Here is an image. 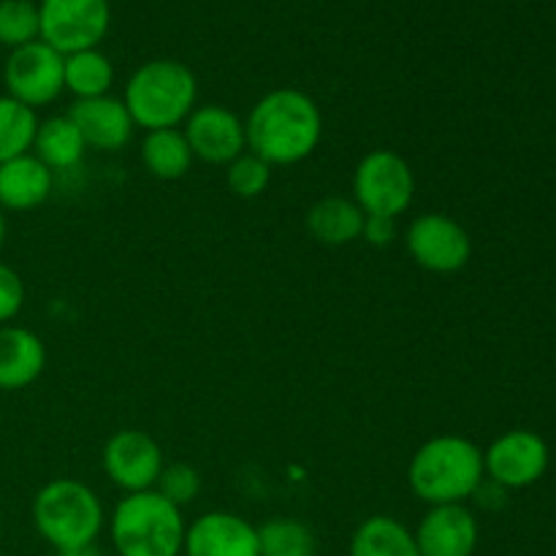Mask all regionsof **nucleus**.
<instances>
[{"instance_id": "obj_17", "label": "nucleus", "mask_w": 556, "mask_h": 556, "mask_svg": "<svg viewBox=\"0 0 556 556\" xmlns=\"http://www.w3.org/2000/svg\"><path fill=\"white\" fill-rule=\"evenodd\" d=\"M54 190L49 172L33 152L0 163V206L3 212H30L47 204Z\"/></svg>"}, {"instance_id": "obj_27", "label": "nucleus", "mask_w": 556, "mask_h": 556, "mask_svg": "<svg viewBox=\"0 0 556 556\" xmlns=\"http://www.w3.org/2000/svg\"><path fill=\"white\" fill-rule=\"evenodd\" d=\"M155 492L163 494L172 505L185 508V505L195 503L201 494V472L195 467L185 465V462H174V465L163 467L161 478L155 483Z\"/></svg>"}, {"instance_id": "obj_23", "label": "nucleus", "mask_w": 556, "mask_h": 556, "mask_svg": "<svg viewBox=\"0 0 556 556\" xmlns=\"http://www.w3.org/2000/svg\"><path fill=\"white\" fill-rule=\"evenodd\" d=\"M36 109L25 106L16 98L0 96V163L33 152L38 130Z\"/></svg>"}, {"instance_id": "obj_12", "label": "nucleus", "mask_w": 556, "mask_h": 556, "mask_svg": "<svg viewBox=\"0 0 556 556\" xmlns=\"http://www.w3.org/2000/svg\"><path fill=\"white\" fill-rule=\"evenodd\" d=\"M182 134L193 157L210 163V166H228L242 152H248L244 119L223 103L195 106L185 119Z\"/></svg>"}, {"instance_id": "obj_31", "label": "nucleus", "mask_w": 556, "mask_h": 556, "mask_svg": "<svg viewBox=\"0 0 556 556\" xmlns=\"http://www.w3.org/2000/svg\"><path fill=\"white\" fill-rule=\"evenodd\" d=\"M58 556H103L98 552L96 543H90V546H79V548H65V552H58Z\"/></svg>"}, {"instance_id": "obj_6", "label": "nucleus", "mask_w": 556, "mask_h": 556, "mask_svg": "<svg viewBox=\"0 0 556 556\" xmlns=\"http://www.w3.org/2000/svg\"><path fill=\"white\" fill-rule=\"evenodd\" d=\"M416 199V174L410 163L394 150H372L356 163L353 201L364 215H405Z\"/></svg>"}, {"instance_id": "obj_16", "label": "nucleus", "mask_w": 556, "mask_h": 556, "mask_svg": "<svg viewBox=\"0 0 556 556\" xmlns=\"http://www.w3.org/2000/svg\"><path fill=\"white\" fill-rule=\"evenodd\" d=\"M47 369V345L25 326H0V391H22Z\"/></svg>"}, {"instance_id": "obj_18", "label": "nucleus", "mask_w": 556, "mask_h": 556, "mask_svg": "<svg viewBox=\"0 0 556 556\" xmlns=\"http://www.w3.org/2000/svg\"><path fill=\"white\" fill-rule=\"evenodd\" d=\"M362 206L345 195H326L315 201L307 212V231L315 242L329 244V248H342L362 239L364 228Z\"/></svg>"}, {"instance_id": "obj_13", "label": "nucleus", "mask_w": 556, "mask_h": 556, "mask_svg": "<svg viewBox=\"0 0 556 556\" xmlns=\"http://www.w3.org/2000/svg\"><path fill=\"white\" fill-rule=\"evenodd\" d=\"M185 556H261L258 527L228 510H210L185 530Z\"/></svg>"}, {"instance_id": "obj_2", "label": "nucleus", "mask_w": 556, "mask_h": 556, "mask_svg": "<svg viewBox=\"0 0 556 556\" xmlns=\"http://www.w3.org/2000/svg\"><path fill=\"white\" fill-rule=\"evenodd\" d=\"M483 472V451L462 434H440L418 445L407 465V486L421 503L465 505L478 492Z\"/></svg>"}, {"instance_id": "obj_24", "label": "nucleus", "mask_w": 556, "mask_h": 556, "mask_svg": "<svg viewBox=\"0 0 556 556\" xmlns=\"http://www.w3.org/2000/svg\"><path fill=\"white\" fill-rule=\"evenodd\" d=\"M261 556H318L315 532L299 519H269L258 527Z\"/></svg>"}, {"instance_id": "obj_8", "label": "nucleus", "mask_w": 556, "mask_h": 556, "mask_svg": "<svg viewBox=\"0 0 556 556\" xmlns=\"http://www.w3.org/2000/svg\"><path fill=\"white\" fill-rule=\"evenodd\" d=\"M405 248L421 269L456 275L472 258V239L459 220L445 212H427L407 226Z\"/></svg>"}, {"instance_id": "obj_30", "label": "nucleus", "mask_w": 556, "mask_h": 556, "mask_svg": "<svg viewBox=\"0 0 556 556\" xmlns=\"http://www.w3.org/2000/svg\"><path fill=\"white\" fill-rule=\"evenodd\" d=\"M505 494H508V489L497 486V483H494V481L483 478V483H481V486H478V492L472 494V500H476V503L481 505V508L497 510V508H503L505 500H508V497H505Z\"/></svg>"}, {"instance_id": "obj_20", "label": "nucleus", "mask_w": 556, "mask_h": 556, "mask_svg": "<svg viewBox=\"0 0 556 556\" xmlns=\"http://www.w3.org/2000/svg\"><path fill=\"white\" fill-rule=\"evenodd\" d=\"M139 157L147 172L155 179H163V182L182 179L195 161L182 128L147 130L139 147Z\"/></svg>"}, {"instance_id": "obj_14", "label": "nucleus", "mask_w": 556, "mask_h": 556, "mask_svg": "<svg viewBox=\"0 0 556 556\" xmlns=\"http://www.w3.org/2000/svg\"><path fill=\"white\" fill-rule=\"evenodd\" d=\"M65 114L79 128L87 150L119 152L130 144L136 134L128 106L123 103V98H114L112 92L101 98H87V101H74Z\"/></svg>"}, {"instance_id": "obj_10", "label": "nucleus", "mask_w": 556, "mask_h": 556, "mask_svg": "<svg viewBox=\"0 0 556 556\" xmlns=\"http://www.w3.org/2000/svg\"><path fill=\"white\" fill-rule=\"evenodd\" d=\"M103 472L109 481L123 494L150 492L155 489L163 467V451L147 432L139 429H123L106 440L101 454Z\"/></svg>"}, {"instance_id": "obj_21", "label": "nucleus", "mask_w": 556, "mask_h": 556, "mask_svg": "<svg viewBox=\"0 0 556 556\" xmlns=\"http://www.w3.org/2000/svg\"><path fill=\"white\" fill-rule=\"evenodd\" d=\"M351 556H421L413 530L394 516H369L351 538Z\"/></svg>"}, {"instance_id": "obj_1", "label": "nucleus", "mask_w": 556, "mask_h": 556, "mask_svg": "<svg viewBox=\"0 0 556 556\" xmlns=\"http://www.w3.org/2000/svg\"><path fill=\"white\" fill-rule=\"evenodd\" d=\"M248 152L275 166H296L315 155L324 139V114L313 96L280 87L255 101L244 117Z\"/></svg>"}, {"instance_id": "obj_29", "label": "nucleus", "mask_w": 556, "mask_h": 556, "mask_svg": "<svg viewBox=\"0 0 556 556\" xmlns=\"http://www.w3.org/2000/svg\"><path fill=\"white\" fill-rule=\"evenodd\" d=\"M400 237V226H396V217H383V215H367L364 217L362 239L372 248H389Z\"/></svg>"}, {"instance_id": "obj_9", "label": "nucleus", "mask_w": 556, "mask_h": 556, "mask_svg": "<svg viewBox=\"0 0 556 556\" xmlns=\"http://www.w3.org/2000/svg\"><path fill=\"white\" fill-rule=\"evenodd\" d=\"M63 63V54L54 52L41 38L20 49H11L3 65L5 96L16 98L36 112L41 106H49L65 92Z\"/></svg>"}, {"instance_id": "obj_4", "label": "nucleus", "mask_w": 556, "mask_h": 556, "mask_svg": "<svg viewBox=\"0 0 556 556\" xmlns=\"http://www.w3.org/2000/svg\"><path fill=\"white\" fill-rule=\"evenodd\" d=\"M185 530L182 508L155 489L125 494L109 516V535L119 556H179Z\"/></svg>"}, {"instance_id": "obj_28", "label": "nucleus", "mask_w": 556, "mask_h": 556, "mask_svg": "<svg viewBox=\"0 0 556 556\" xmlns=\"http://www.w3.org/2000/svg\"><path fill=\"white\" fill-rule=\"evenodd\" d=\"M25 307V282L0 261V326H9Z\"/></svg>"}, {"instance_id": "obj_33", "label": "nucleus", "mask_w": 556, "mask_h": 556, "mask_svg": "<svg viewBox=\"0 0 556 556\" xmlns=\"http://www.w3.org/2000/svg\"><path fill=\"white\" fill-rule=\"evenodd\" d=\"M0 538H3V519H0Z\"/></svg>"}, {"instance_id": "obj_26", "label": "nucleus", "mask_w": 556, "mask_h": 556, "mask_svg": "<svg viewBox=\"0 0 556 556\" xmlns=\"http://www.w3.org/2000/svg\"><path fill=\"white\" fill-rule=\"evenodd\" d=\"M226 185L239 199H258L271 185V166L253 152H242L226 166Z\"/></svg>"}, {"instance_id": "obj_19", "label": "nucleus", "mask_w": 556, "mask_h": 556, "mask_svg": "<svg viewBox=\"0 0 556 556\" xmlns=\"http://www.w3.org/2000/svg\"><path fill=\"white\" fill-rule=\"evenodd\" d=\"M87 144L81 139L79 128L68 114H54L38 123L36 141H33V155L49 168V172H68L85 157Z\"/></svg>"}, {"instance_id": "obj_15", "label": "nucleus", "mask_w": 556, "mask_h": 556, "mask_svg": "<svg viewBox=\"0 0 556 556\" xmlns=\"http://www.w3.org/2000/svg\"><path fill=\"white\" fill-rule=\"evenodd\" d=\"M413 535L421 556H472L478 548V519L467 505H432Z\"/></svg>"}, {"instance_id": "obj_32", "label": "nucleus", "mask_w": 556, "mask_h": 556, "mask_svg": "<svg viewBox=\"0 0 556 556\" xmlns=\"http://www.w3.org/2000/svg\"><path fill=\"white\" fill-rule=\"evenodd\" d=\"M5 233H9V223H5V212L3 206H0V250H3L5 244Z\"/></svg>"}, {"instance_id": "obj_22", "label": "nucleus", "mask_w": 556, "mask_h": 556, "mask_svg": "<svg viewBox=\"0 0 556 556\" xmlns=\"http://www.w3.org/2000/svg\"><path fill=\"white\" fill-rule=\"evenodd\" d=\"M63 85L74 96V101L109 96L114 87V63L101 49L65 54Z\"/></svg>"}, {"instance_id": "obj_3", "label": "nucleus", "mask_w": 556, "mask_h": 556, "mask_svg": "<svg viewBox=\"0 0 556 556\" xmlns=\"http://www.w3.org/2000/svg\"><path fill=\"white\" fill-rule=\"evenodd\" d=\"M123 103L136 128H182L190 112L199 106V79L179 60H150L130 74Z\"/></svg>"}, {"instance_id": "obj_11", "label": "nucleus", "mask_w": 556, "mask_h": 556, "mask_svg": "<svg viewBox=\"0 0 556 556\" xmlns=\"http://www.w3.org/2000/svg\"><path fill=\"white\" fill-rule=\"evenodd\" d=\"M548 470L546 440L530 429L505 432L483 451V472L503 489H527Z\"/></svg>"}, {"instance_id": "obj_5", "label": "nucleus", "mask_w": 556, "mask_h": 556, "mask_svg": "<svg viewBox=\"0 0 556 556\" xmlns=\"http://www.w3.org/2000/svg\"><path fill=\"white\" fill-rule=\"evenodd\" d=\"M33 525L54 552H65L96 543L106 514L96 489L76 478H54L33 497Z\"/></svg>"}, {"instance_id": "obj_7", "label": "nucleus", "mask_w": 556, "mask_h": 556, "mask_svg": "<svg viewBox=\"0 0 556 556\" xmlns=\"http://www.w3.org/2000/svg\"><path fill=\"white\" fill-rule=\"evenodd\" d=\"M38 22H41V41L65 58V54L101 47L112 27V3L109 0H41Z\"/></svg>"}, {"instance_id": "obj_25", "label": "nucleus", "mask_w": 556, "mask_h": 556, "mask_svg": "<svg viewBox=\"0 0 556 556\" xmlns=\"http://www.w3.org/2000/svg\"><path fill=\"white\" fill-rule=\"evenodd\" d=\"M41 38L38 3L33 0H0V47L20 49Z\"/></svg>"}]
</instances>
